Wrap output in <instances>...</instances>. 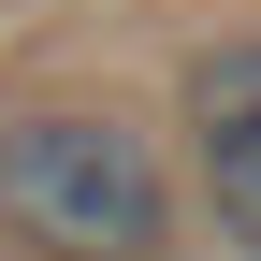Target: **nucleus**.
Returning a JSON list of instances; mask_svg holds the SVG:
<instances>
[{"mask_svg": "<svg viewBox=\"0 0 261 261\" xmlns=\"http://www.w3.org/2000/svg\"><path fill=\"white\" fill-rule=\"evenodd\" d=\"M0 232L58 247V261H160L174 232V174H160V145L130 116H15L0 130Z\"/></svg>", "mask_w": 261, "mask_h": 261, "instance_id": "obj_1", "label": "nucleus"}, {"mask_svg": "<svg viewBox=\"0 0 261 261\" xmlns=\"http://www.w3.org/2000/svg\"><path fill=\"white\" fill-rule=\"evenodd\" d=\"M189 160H203L218 232L261 261V44H203L189 58Z\"/></svg>", "mask_w": 261, "mask_h": 261, "instance_id": "obj_2", "label": "nucleus"}]
</instances>
